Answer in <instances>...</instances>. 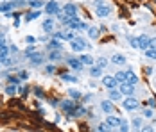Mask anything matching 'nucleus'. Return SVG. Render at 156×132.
<instances>
[{
  "label": "nucleus",
  "mask_w": 156,
  "mask_h": 132,
  "mask_svg": "<svg viewBox=\"0 0 156 132\" xmlns=\"http://www.w3.org/2000/svg\"><path fill=\"white\" fill-rule=\"evenodd\" d=\"M88 36H90L92 39H97V38H99V29H97V27H90V29H88Z\"/></svg>",
  "instance_id": "nucleus-25"
},
{
  "label": "nucleus",
  "mask_w": 156,
  "mask_h": 132,
  "mask_svg": "<svg viewBox=\"0 0 156 132\" xmlns=\"http://www.w3.org/2000/svg\"><path fill=\"white\" fill-rule=\"evenodd\" d=\"M48 59H50V61H59V59H61V50H52V52L48 54Z\"/></svg>",
  "instance_id": "nucleus-24"
},
{
  "label": "nucleus",
  "mask_w": 156,
  "mask_h": 132,
  "mask_svg": "<svg viewBox=\"0 0 156 132\" xmlns=\"http://www.w3.org/2000/svg\"><path fill=\"white\" fill-rule=\"evenodd\" d=\"M149 39H151V38H147L145 34L138 36V41H140V48L142 50H149Z\"/></svg>",
  "instance_id": "nucleus-10"
},
{
  "label": "nucleus",
  "mask_w": 156,
  "mask_h": 132,
  "mask_svg": "<svg viewBox=\"0 0 156 132\" xmlns=\"http://www.w3.org/2000/svg\"><path fill=\"white\" fill-rule=\"evenodd\" d=\"M18 77H20V80H25V79H29V72H25V70H23V72H20V73H18Z\"/></svg>",
  "instance_id": "nucleus-36"
},
{
  "label": "nucleus",
  "mask_w": 156,
  "mask_h": 132,
  "mask_svg": "<svg viewBox=\"0 0 156 132\" xmlns=\"http://www.w3.org/2000/svg\"><path fill=\"white\" fill-rule=\"evenodd\" d=\"M63 13L68 16V18H74V16H77V7H76L74 4H66V5L63 7Z\"/></svg>",
  "instance_id": "nucleus-8"
},
{
  "label": "nucleus",
  "mask_w": 156,
  "mask_h": 132,
  "mask_svg": "<svg viewBox=\"0 0 156 132\" xmlns=\"http://www.w3.org/2000/svg\"><path fill=\"white\" fill-rule=\"evenodd\" d=\"M66 63H68V66H70V68H74V70H81V68H83V63H81L79 59L70 57L68 61H66Z\"/></svg>",
  "instance_id": "nucleus-11"
},
{
  "label": "nucleus",
  "mask_w": 156,
  "mask_h": 132,
  "mask_svg": "<svg viewBox=\"0 0 156 132\" xmlns=\"http://www.w3.org/2000/svg\"><path fill=\"white\" fill-rule=\"evenodd\" d=\"M111 61H113V64H119V66H122V64H126V57L122 56V54H113V57H111Z\"/></svg>",
  "instance_id": "nucleus-12"
},
{
  "label": "nucleus",
  "mask_w": 156,
  "mask_h": 132,
  "mask_svg": "<svg viewBox=\"0 0 156 132\" xmlns=\"http://www.w3.org/2000/svg\"><path fill=\"white\" fill-rule=\"evenodd\" d=\"M9 82L15 84V86H18V84H20V77H9Z\"/></svg>",
  "instance_id": "nucleus-37"
},
{
  "label": "nucleus",
  "mask_w": 156,
  "mask_h": 132,
  "mask_svg": "<svg viewBox=\"0 0 156 132\" xmlns=\"http://www.w3.org/2000/svg\"><path fill=\"white\" fill-rule=\"evenodd\" d=\"M101 107H102V111H104L106 114H111V113H113V103L109 102V100H104V102H101Z\"/></svg>",
  "instance_id": "nucleus-15"
},
{
  "label": "nucleus",
  "mask_w": 156,
  "mask_h": 132,
  "mask_svg": "<svg viewBox=\"0 0 156 132\" xmlns=\"http://www.w3.org/2000/svg\"><path fill=\"white\" fill-rule=\"evenodd\" d=\"M145 56L149 59H156V50L154 48H149V50H145Z\"/></svg>",
  "instance_id": "nucleus-31"
},
{
  "label": "nucleus",
  "mask_w": 156,
  "mask_h": 132,
  "mask_svg": "<svg viewBox=\"0 0 156 132\" xmlns=\"http://www.w3.org/2000/svg\"><path fill=\"white\" fill-rule=\"evenodd\" d=\"M95 4H97L95 13H97V16H99V18H104V16H108L109 13H111V7H109L108 4H104L102 0H97Z\"/></svg>",
  "instance_id": "nucleus-1"
},
{
  "label": "nucleus",
  "mask_w": 156,
  "mask_h": 132,
  "mask_svg": "<svg viewBox=\"0 0 156 132\" xmlns=\"http://www.w3.org/2000/svg\"><path fill=\"white\" fill-rule=\"evenodd\" d=\"M97 66H99V68H106V66H108V59L99 57L97 59Z\"/></svg>",
  "instance_id": "nucleus-28"
},
{
  "label": "nucleus",
  "mask_w": 156,
  "mask_h": 132,
  "mask_svg": "<svg viewBox=\"0 0 156 132\" xmlns=\"http://www.w3.org/2000/svg\"><path fill=\"white\" fill-rule=\"evenodd\" d=\"M70 46H72V50L74 52H81V50H84V48H88L90 45L86 43L83 38H76L74 41H70Z\"/></svg>",
  "instance_id": "nucleus-3"
},
{
  "label": "nucleus",
  "mask_w": 156,
  "mask_h": 132,
  "mask_svg": "<svg viewBox=\"0 0 156 132\" xmlns=\"http://www.w3.org/2000/svg\"><path fill=\"white\" fill-rule=\"evenodd\" d=\"M119 91L126 96H133L135 95V86L129 84V82H122V84H119Z\"/></svg>",
  "instance_id": "nucleus-4"
},
{
  "label": "nucleus",
  "mask_w": 156,
  "mask_h": 132,
  "mask_svg": "<svg viewBox=\"0 0 156 132\" xmlns=\"http://www.w3.org/2000/svg\"><path fill=\"white\" fill-rule=\"evenodd\" d=\"M9 50H11V52H13V54H15V52H18V48H16L15 45H13V46H9Z\"/></svg>",
  "instance_id": "nucleus-46"
},
{
  "label": "nucleus",
  "mask_w": 156,
  "mask_h": 132,
  "mask_svg": "<svg viewBox=\"0 0 156 132\" xmlns=\"http://www.w3.org/2000/svg\"><path fill=\"white\" fill-rule=\"evenodd\" d=\"M149 48H154L156 50V38H151L149 39Z\"/></svg>",
  "instance_id": "nucleus-40"
},
{
  "label": "nucleus",
  "mask_w": 156,
  "mask_h": 132,
  "mask_svg": "<svg viewBox=\"0 0 156 132\" xmlns=\"http://www.w3.org/2000/svg\"><path fill=\"white\" fill-rule=\"evenodd\" d=\"M29 5L34 7V9H40V7H45V2H41V0H32Z\"/></svg>",
  "instance_id": "nucleus-27"
},
{
  "label": "nucleus",
  "mask_w": 156,
  "mask_h": 132,
  "mask_svg": "<svg viewBox=\"0 0 156 132\" xmlns=\"http://www.w3.org/2000/svg\"><path fill=\"white\" fill-rule=\"evenodd\" d=\"M18 89H20L22 95H27V93H29V88H18Z\"/></svg>",
  "instance_id": "nucleus-45"
},
{
  "label": "nucleus",
  "mask_w": 156,
  "mask_h": 132,
  "mask_svg": "<svg viewBox=\"0 0 156 132\" xmlns=\"http://www.w3.org/2000/svg\"><path fill=\"white\" fill-rule=\"evenodd\" d=\"M90 75L95 77V79L101 77V75H102V68H99V66H92V68H90Z\"/></svg>",
  "instance_id": "nucleus-22"
},
{
  "label": "nucleus",
  "mask_w": 156,
  "mask_h": 132,
  "mask_svg": "<svg viewBox=\"0 0 156 132\" xmlns=\"http://www.w3.org/2000/svg\"><path fill=\"white\" fill-rule=\"evenodd\" d=\"M16 86L15 84H9V86H7V88H5V93H7V95H16Z\"/></svg>",
  "instance_id": "nucleus-29"
},
{
  "label": "nucleus",
  "mask_w": 156,
  "mask_h": 132,
  "mask_svg": "<svg viewBox=\"0 0 156 132\" xmlns=\"http://www.w3.org/2000/svg\"><path fill=\"white\" fill-rule=\"evenodd\" d=\"M83 114H86V109H84L83 105H76V109H74L68 116H83Z\"/></svg>",
  "instance_id": "nucleus-17"
},
{
  "label": "nucleus",
  "mask_w": 156,
  "mask_h": 132,
  "mask_svg": "<svg viewBox=\"0 0 156 132\" xmlns=\"http://www.w3.org/2000/svg\"><path fill=\"white\" fill-rule=\"evenodd\" d=\"M102 84H104L106 88H109V89H117L119 80L115 79V75H104V77H102Z\"/></svg>",
  "instance_id": "nucleus-5"
},
{
  "label": "nucleus",
  "mask_w": 156,
  "mask_h": 132,
  "mask_svg": "<svg viewBox=\"0 0 156 132\" xmlns=\"http://www.w3.org/2000/svg\"><path fill=\"white\" fill-rule=\"evenodd\" d=\"M115 79L119 80V84H122V82L127 80V73H126V72H117V73H115Z\"/></svg>",
  "instance_id": "nucleus-23"
},
{
  "label": "nucleus",
  "mask_w": 156,
  "mask_h": 132,
  "mask_svg": "<svg viewBox=\"0 0 156 132\" xmlns=\"http://www.w3.org/2000/svg\"><path fill=\"white\" fill-rule=\"evenodd\" d=\"M9 52H11V50H9L7 46H2V48H0V63H4L5 59L9 57Z\"/></svg>",
  "instance_id": "nucleus-20"
},
{
  "label": "nucleus",
  "mask_w": 156,
  "mask_h": 132,
  "mask_svg": "<svg viewBox=\"0 0 156 132\" xmlns=\"http://www.w3.org/2000/svg\"><path fill=\"white\" fill-rule=\"evenodd\" d=\"M144 116L151 118V116H153V111H151V109H145V111H144Z\"/></svg>",
  "instance_id": "nucleus-42"
},
{
  "label": "nucleus",
  "mask_w": 156,
  "mask_h": 132,
  "mask_svg": "<svg viewBox=\"0 0 156 132\" xmlns=\"http://www.w3.org/2000/svg\"><path fill=\"white\" fill-rule=\"evenodd\" d=\"M129 41H131V46H133V48H140V41H138V38H131Z\"/></svg>",
  "instance_id": "nucleus-34"
},
{
  "label": "nucleus",
  "mask_w": 156,
  "mask_h": 132,
  "mask_svg": "<svg viewBox=\"0 0 156 132\" xmlns=\"http://www.w3.org/2000/svg\"><path fill=\"white\" fill-rule=\"evenodd\" d=\"M63 80H68V82H77V77H70V75H63Z\"/></svg>",
  "instance_id": "nucleus-35"
},
{
  "label": "nucleus",
  "mask_w": 156,
  "mask_h": 132,
  "mask_svg": "<svg viewBox=\"0 0 156 132\" xmlns=\"http://www.w3.org/2000/svg\"><path fill=\"white\" fill-rule=\"evenodd\" d=\"M109 100H113V102H115V100H120V98H122V93H120V91H119V89H109Z\"/></svg>",
  "instance_id": "nucleus-18"
},
{
  "label": "nucleus",
  "mask_w": 156,
  "mask_h": 132,
  "mask_svg": "<svg viewBox=\"0 0 156 132\" xmlns=\"http://www.w3.org/2000/svg\"><path fill=\"white\" fill-rule=\"evenodd\" d=\"M79 61L83 63V66H94V57H92V56H84V54H83V56L79 57Z\"/></svg>",
  "instance_id": "nucleus-16"
},
{
  "label": "nucleus",
  "mask_w": 156,
  "mask_h": 132,
  "mask_svg": "<svg viewBox=\"0 0 156 132\" xmlns=\"http://www.w3.org/2000/svg\"><path fill=\"white\" fill-rule=\"evenodd\" d=\"M2 46H5V38H4V34H0V48Z\"/></svg>",
  "instance_id": "nucleus-43"
},
{
  "label": "nucleus",
  "mask_w": 156,
  "mask_h": 132,
  "mask_svg": "<svg viewBox=\"0 0 156 132\" xmlns=\"http://www.w3.org/2000/svg\"><path fill=\"white\" fill-rule=\"evenodd\" d=\"M122 107H124L126 111H135V109L140 107V102H138L135 96H126L124 102H122Z\"/></svg>",
  "instance_id": "nucleus-2"
},
{
  "label": "nucleus",
  "mask_w": 156,
  "mask_h": 132,
  "mask_svg": "<svg viewBox=\"0 0 156 132\" xmlns=\"http://www.w3.org/2000/svg\"><path fill=\"white\" fill-rule=\"evenodd\" d=\"M29 61H31V63H34V64H40V63H43V56H41L40 52H34V54H31V56H29Z\"/></svg>",
  "instance_id": "nucleus-13"
},
{
  "label": "nucleus",
  "mask_w": 156,
  "mask_h": 132,
  "mask_svg": "<svg viewBox=\"0 0 156 132\" xmlns=\"http://www.w3.org/2000/svg\"><path fill=\"white\" fill-rule=\"evenodd\" d=\"M40 15H41L40 11H34V13H31V15H27V16H25V20H27V22H32L34 18H38Z\"/></svg>",
  "instance_id": "nucleus-30"
},
{
  "label": "nucleus",
  "mask_w": 156,
  "mask_h": 132,
  "mask_svg": "<svg viewBox=\"0 0 156 132\" xmlns=\"http://www.w3.org/2000/svg\"><path fill=\"white\" fill-rule=\"evenodd\" d=\"M76 105H77V103H76V102H72V100H65V102H61L63 111H66L68 114H70V113H72V111L76 109Z\"/></svg>",
  "instance_id": "nucleus-9"
},
{
  "label": "nucleus",
  "mask_w": 156,
  "mask_h": 132,
  "mask_svg": "<svg viewBox=\"0 0 156 132\" xmlns=\"http://www.w3.org/2000/svg\"><path fill=\"white\" fill-rule=\"evenodd\" d=\"M68 95H70L72 98H81V93L76 91V89H68Z\"/></svg>",
  "instance_id": "nucleus-32"
},
{
  "label": "nucleus",
  "mask_w": 156,
  "mask_h": 132,
  "mask_svg": "<svg viewBox=\"0 0 156 132\" xmlns=\"http://www.w3.org/2000/svg\"><path fill=\"white\" fill-rule=\"evenodd\" d=\"M119 132H129V123H127V120H124V118H122V121H120Z\"/></svg>",
  "instance_id": "nucleus-26"
},
{
  "label": "nucleus",
  "mask_w": 156,
  "mask_h": 132,
  "mask_svg": "<svg viewBox=\"0 0 156 132\" xmlns=\"http://www.w3.org/2000/svg\"><path fill=\"white\" fill-rule=\"evenodd\" d=\"M126 73H127V80H126V82H129V84H133V86H136V82H138V77H136V75L133 73L131 70H127Z\"/></svg>",
  "instance_id": "nucleus-19"
},
{
  "label": "nucleus",
  "mask_w": 156,
  "mask_h": 132,
  "mask_svg": "<svg viewBox=\"0 0 156 132\" xmlns=\"http://www.w3.org/2000/svg\"><path fill=\"white\" fill-rule=\"evenodd\" d=\"M34 50H36V48H34V46H29V48H25V56H27V57H29V56H31V54H34Z\"/></svg>",
  "instance_id": "nucleus-39"
},
{
  "label": "nucleus",
  "mask_w": 156,
  "mask_h": 132,
  "mask_svg": "<svg viewBox=\"0 0 156 132\" xmlns=\"http://www.w3.org/2000/svg\"><path fill=\"white\" fill-rule=\"evenodd\" d=\"M133 127H135L136 130H140V127H142V120L140 118H135V120H133Z\"/></svg>",
  "instance_id": "nucleus-33"
},
{
  "label": "nucleus",
  "mask_w": 156,
  "mask_h": 132,
  "mask_svg": "<svg viewBox=\"0 0 156 132\" xmlns=\"http://www.w3.org/2000/svg\"><path fill=\"white\" fill-rule=\"evenodd\" d=\"M43 30H45V32H52V30H54V18H47V20L43 22Z\"/></svg>",
  "instance_id": "nucleus-14"
},
{
  "label": "nucleus",
  "mask_w": 156,
  "mask_h": 132,
  "mask_svg": "<svg viewBox=\"0 0 156 132\" xmlns=\"http://www.w3.org/2000/svg\"><path fill=\"white\" fill-rule=\"evenodd\" d=\"M34 95H36V96H41V98H43V91H41L40 88H36V91H34Z\"/></svg>",
  "instance_id": "nucleus-41"
},
{
  "label": "nucleus",
  "mask_w": 156,
  "mask_h": 132,
  "mask_svg": "<svg viewBox=\"0 0 156 132\" xmlns=\"http://www.w3.org/2000/svg\"><path fill=\"white\" fill-rule=\"evenodd\" d=\"M48 48H50V50H61V41L54 38V39L48 43Z\"/></svg>",
  "instance_id": "nucleus-21"
},
{
  "label": "nucleus",
  "mask_w": 156,
  "mask_h": 132,
  "mask_svg": "<svg viewBox=\"0 0 156 132\" xmlns=\"http://www.w3.org/2000/svg\"><path fill=\"white\" fill-rule=\"evenodd\" d=\"M140 132H154V129L151 127V125H145V127H142Z\"/></svg>",
  "instance_id": "nucleus-38"
},
{
  "label": "nucleus",
  "mask_w": 156,
  "mask_h": 132,
  "mask_svg": "<svg viewBox=\"0 0 156 132\" xmlns=\"http://www.w3.org/2000/svg\"><path fill=\"white\" fill-rule=\"evenodd\" d=\"M54 72H56V68H54L52 64H50V66H47V73H54Z\"/></svg>",
  "instance_id": "nucleus-44"
},
{
  "label": "nucleus",
  "mask_w": 156,
  "mask_h": 132,
  "mask_svg": "<svg viewBox=\"0 0 156 132\" xmlns=\"http://www.w3.org/2000/svg\"><path fill=\"white\" fill-rule=\"evenodd\" d=\"M120 121H122V118L120 116H113V114H108V118H106V125H108L109 129H119L120 127Z\"/></svg>",
  "instance_id": "nucleus-6"
},
{
  "label": "nucleus",
  "mask_w": 156,
  "mask_h": 132,
  "mask_svg": "<svg viewBox=\"0 0 156 132\" xmlns=\"http://www.w3.org/2000/svg\"><path fill=\"white\" fill-rule=\"evenodd\" d=\"M45 13H47V15H58V13H59V4L54 2V0H52V2H47V4H45Z\"/></svg>",
  "instance_id": "nucleus-7"
}]
</instances>
